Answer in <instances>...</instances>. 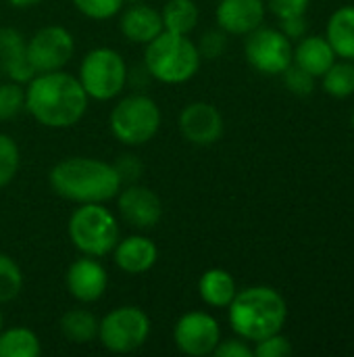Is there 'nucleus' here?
<instances>
[{
	"instance_id": "obj_5",
	"label": "nucleus",
	"mask_w": 354,
	"mask_h": 357,
	"mask_svg": "<svg viewBox=\"0 0 354 357\" xmlns=\"http://www.w3.org/2000/svg\"><path fill=\"white\" fill-rule=\"evenodd\" d=\"M67 234L81 255L100 259L111 255L121 238V228L117 215L106 207V203H83L71 213Z\"/></svg>"
},
{
	"instance_id": "obj_29",
	"label": "nucleus",
	"mask_w": 354,
	"mask_h": 357,
	"mask_svg": "<svg viewBox=\"0 0 354 357\" xmlns=\"http://www.w3.org/2000/svg\"><path fill=\"white\" fill-rule=\"evenodd\" d=\"M73 6L92 21H106L121 13L123 0H71Z\"/></svg>"
},
{
	"instance_id": "obj_4",
	"label": "nucleus",
	"mask_w": 354,
	"mask_h": 357,
	"mask_svg": "<svg viewBox=\"0 0 354 357\" xmlns=\"http://www.w3.org/2000/svg\"><path fill=\"white\" fill-rule=\"evenodd\" d=\"M202 65L196 42L190 36L161 31L144 46L146 73L167 86H179L190 82Z\"/></svg>"
},
{
	"instance_id": "obj_35",
	"label": "nucleus",
	"mask_w": 354,
	"mask_h": 357,
	"mask_svg": "<svg viewBox=\"0 0 354 357\" xmlns=\"http://www.w3.org/2000/svg\"><path fill=\"white\" fill-rule=\"evenodd\" d=\"M213 356L217 357H252V347L248 345V341H244L242 337L236 339H221L219 345L215 347Z\"/></svg>"
},
{
	"instance_id": "obj_14",
	"label": "nucleus",
	"mask_w": 354,
	"mask_h": 357,
	"mask_svg": "<svg viewBox=\"0 0 354 357\" xmlns=\"http://www.w3.org/2000/svg\"><path fill=\"white\" fill-rule=\"evenodd\" d=\"M65 287L75 301L83 305L96 303L104 297L106 287H108L106 268L100 264L98 257L81 255L67 268Z\"/></svg>"
},
{
	"instance_id": "obj_24",
	"label": "nucleus",
	"mask_w": 354,
	"mask_h": 357,
	"mask_svg": "<svg viewBox=\"0 0 354 357\" xmlns=\"http://www.w3.org/2000/svg\"><path fill=\"white\" fill-rule=\"evenodd\" d=\"M42 341L27 326H13L0 331V357H40Z\"/></svg>"
},
{
	"instance_id": "obj_25",
	"label": "nucleus",
	"mask_w": 354,
	"mask_h": 357,
	"mask_svg": "<svg viewBox=\"0 0 354 357\" xmlns=\"http://www.w3.org/2000/svg\"><path fill=\"white\" fill-rule=\"evenodd\" d=\"M323 77V90L334 98H348L354 94V61H340L321 75Z\"/></svg>"
},
{
	"instance_id": "obj_26",
	"label": "nucleus",
	"mask_w": 354,
	"mask_h": 357,
	"mask_svg": "<svg viewBox=\"0 0 354 357\" xmlns=\"http://www.w3.org/2000/svg\"><path fill=\"white\" fill-rule=\"evenodd\" d=\"M21 291H23V272L19 264L10 255L0 253V305L17 299Z\"/></svg>"
},
{
	"instance_id": "obj_28",
	"label": "nucleus",
	"mask_w": 354,
	"mask_h": 357,
	"mask_svg": "<svg viewBox=\"0 0 354 357\" xmlns=\"http://www.w3.org/2000/svg\"><path fill=\"white\" fill-rule=\"evenodd\" d=\"M25 111V86L17 82H0V121L15 119Z\"/></svg>"
},
{
	"instance_id": "obj_12",
	"label": "nucleus",
	"mask_w": 354,
	"mask_h": 357,
	"mask_svg": "<svg viewBox=\"0 0 354 357\" xmlns=\"http://www.w3.org/2000/svg\"><path fill=\"white\" fill-rule=\"evenodd\" d=\"M115 199H117L119 218L136 230H142V232L152 230L163 218L161 197L152 188L142 186L138 182L121 186Z\"/></svg>"
},
{
	"instance_id": "obj_31",
	"label": "nucleus",
	"mask_w": 354,
	"mask_h": 357,
	"mask_svg": "<svg viewBox=\"0 0 354 357\" xmlns=\"http://www.w3.org/2000/svg\"><path fill=\"white\" fill-rule=\"evenodd\" d=\"M292 351H294L292 343L282 333L269 335V337L257 341L255 347H252V354L257 357H286L290 356Z\"/></svg>"
},
{
	"instance_id": "obj_16",
	"label": "nucleus",
	"mask_w": 354,
	"mask_h": 357,
	"mask_svg": "<svg viewBox=\"0 0 354 357\" xmlns=\"http://www.w3.org/2000/svg\"><path fill=\"white\" fill-rule=\"evenodd\" d=\"M115 266L129 276L146 274L159 261V247L146 234H131L119 238L115 249L111 251Z\"/></svg>"
},
{
	"instance_id": "obj_22",
	"label": "nucleus",
	"mask_w": 354,
	"mask_h": 357,
	"mask_svg": "<svg viewBox=\"0 0 354 357\" xmlns=\"http://www.w3.org/2000/svg\"><path fill=\"white\" fill-rule=\"evenodd\" d=\"M325 38L336 56L354 61V6H342L332 15Z\"/></svg>"
},
{
	"instance_id": "obj_3",
	"label": "nucleus",
	"mask_w": 354,
	"mask_h": 357,
	"mask_svg": "<svg viewBox=\"0 0 354 357\" xmlns=\"http://www.w3.org/2000/svg\"><path fill=\"white\" fill-rule=\"evenodd\" d=\"M227 320L238 337L257 343L269 335L282 333L288 320V305L280 291L257 284L236 293L227 305Z\"/></svg>"
},
{
	"instance_id": "obj_27",
	"label": "nucleus",
	"mask_w": 354,
	"mask_h": 357,
	"mask_svg": "<svg viewBox=\"0 0 354 357\" xmlns=\"http://www.w3.org/2000/svg\"><path fill=\"white\" fill-rule=\"evenodd\" d=\"M21 169V151L13 136L0 132V188L8 186Z\"/></svg>"
},
{
	"instance_id": "obj_21",
	"label": "nucleus",
	"mask_w": 354,
	"mask_h": 357,
	"mask_svg": "<svg viewBox=\"0 0 354 357\" xmlns=\"http://www.w3.org/2000/svg\"><path fill=\"white\" fill-rule=\"evenodd\" d=\"M58 331L69 343L88 345L98 339V318L86 307H73L61 316Z\"/></svg>"
},
{
	"instance_id": "obj_2",
	"label": "nucleus",
	"mask_w": 354,
	"mask_h": 357,
	"mask_svg": "<svg viewBox=\"0 0 354 357\" xmlns=\"http://www.w3.org/2000/svg\"><path fill=\"white\" fill-rule=\"evenodd\" d=\"M48 184L56 197L77 205L108 203L123 186L113 163L81 155L54 163L48 172Z\"/></svg>"
},
{
	"instance_id": "obj_9",
	"label": "nucleus",
	"mask_w": 354,
	"mask_h": 357,
	"mask_svg": "<svg viewBox=\"0 0 354 357\" xmlns=\"http://www.w3.org/2000/svg\"><path fill=\"white\" fill-rule=\"evenodd\" d=\"M244 56L252 69L263 75H282L294 56L292 40L273 27H257L255 31L246 33L244 42Z\"/></svg>"
},
{
	"instance_id": "obj_18",
	"label": "nucleus",
	"mask_w": 354,
	"mask_h": 357,
	"mask_svg": "<svg viewBox=\"0 0 354 357\" xmlns=\"http://www.w3.org/2000/svg\"><path fill=\"white\" fill-rule=\"evenodd\" d=\"M119 31L127 42L146 46L163 31L161 10L152 8L150 4H144L142 0L131 2L127 8H121Z\"/></svg>"
},
{
	"instance_id": "obj_34",
	"label": "nucleus",
	"mask_w": 354,
	"mask_h": 357,
	"mask_svg": "<svg viewBox=\"0 0 354 357\" xmlns=\"http://www.w3.org/2000/svg\"><path fill=\"white\" fill-rule=\"evenodd\" d=\"M115 169L119 172V178L123 184H131V182H138L142 172H144V165L138 157L134 155H121L117 159V163H113Z\"/></svg>"
},
{
	"instance_id": "obj_1",
	"label": "nucleus",
	"mask_w": 354,
	"mask_h": 357,
	"mask_svg": "<svg viewBox=\"0 0 354 357\" xmlns=\"http://www.w3.org/2000/svg\"><path fill=\"white\" fill-rule=\"evenodd\" d=\"M90 98L77 75L65 69L35 73L25 84V111L44 128L67 130L88 113Z\"/></svg>"
},
{
	"instance_id": "obj_11",
	"label": "nucleus",
	"mask_w": 354,
	"mask_h": 357,
	"mask_svg": "<svg viewBox=\"0 0 354 357\" xmlns=\"http://www.w3.org/2000/svg\"><path fill=\"white\" fill-rule=\"evenodd\" d=\"M221 341V326L209 312H186L173 326V343L179 354L188 357L213 356Z\"/></svg>"
},
{
	"instance_id": "obj_32",
	"label": "nucleus",
	"mask_w": 354,
	"mask_h": 357,
	"mask_svg": "<svg viewBox=\"0 0 354 357\" xmlns=\"http://www.w3.org/2000/svg\"><path fill=\"white\" fill-rule=\"evenodd\" d=\"M202 59H219L227 48V33L223 29H209L196 42Z\"/></svg>"
},
{
	"instance_id": "obj_19",
	"label": "nucleus",
	"mask_w": 354,
	"mask_h": 357,
	"mask_svg": "<svg viewBox=\"0 0 354 357\" xmlns=\"http://www.w3.org/2000/svg\"><path fill=\"white\" fill-rule=\"evenodd\" d=\"M336 61V52L328 38L323 36H305L294 48L292 63L309 71L313 77H321Z\"/></svg>"
},
{
	"instance_id": "obj_33",
	"label": "nucleus",
	"mask_w": 354,
	"mask_h": 357,
	"mask_svg": "<svg viewBox=\"0 0 354 357\" xmlns=\"http://www.w3.org/2000/svg\"><path fill=\"white\" fill-rule=\"evenodd\" d=\"M265 4L269 6V10H271L275 17L288 19V17L307 15L311 0H267Z\"/></svg>"
},
{
	"instance_id": "obj_39",
	"label": "nucleus",
	"mask_w": 354,
	"mask_h": 357,
	"mask_svg": "<svg viewBox=\"0 0 354 357\" xmlns=\"http://www.w3.org/2000/svg\"><path fill=\"white\" fill-rule=\"evenodd\" d=\"M123 2H127V4H131V2H140V0H123Z\"/></svg>"
},
{
	"instance_id": "obj_36",
	"label": "nucleus",
	"mask_w": 354,
	"mask_h": 357,
	"mask_svg": "<svg viewBox=\"0 0 354 357\" xmlns=\"http://www.w3.org/2000/svg\"><path fill=\"white\" fill-rule=\"evenodd\" d=\"M282 31H284L290 40H300V38H305V36H307V19H305V15L282 19Z\"/></svg>"
},
{
	"instance_id": "obj_30",
	"label": "nucleus",
	"mask_w": 354,
	"mask_h": 357,
	"mask_svg": "<svg viewBox=\"0 0 354 357\" xmlns=\"http://www.w3.org/2000/svg\"><path fill=\"white\" fill-rule=\"evenodd\" d=\"M282 75H284L286 88L292 94H296V96H309V94H313V90H315V77L309 71H305V69H300L298 65L292 63Z\"/></svg>"
},
{
	"instance_id": "obj_38",
	"label": "nucleus",
	"mask_w": 354,
	"mask_h": 357,
	"mask_svg": "<svg viewBox=\"0 0 354 357\" xmlns=\"http://www.w3.org/2000/svg\"><path fill=\"white\" fill-rule=\"evenodd\" d=\"M4 328V318H2V310H0V331Z\"/></svg>"
},
{
	"instance_id": "obj_23",
	"label": "nucleus",
	"mask_w": 354,
	"mask_h": 357,
	"mask_svg": "<svg viewBox=\"0 0 354 357\" xmlns=\"http://www.w3.org/2000/svg\"><path fill=\"white\" fill-rule=\"evenodd\" d=\"M161 19L165 31L190 36L200 21V8L194 0H167L161 8Z\"/></svg>"
},
{
	"instance_id": "obj_20",
	"label": "nucleus",
	"mask_w": 354,
	"mask_h": 357,
	"mask_svg": "<svg viewBox=\"0 0 354 357\" xmlns=\"http://www.w3.org/2000/svg\"><path fill=\"white\" fill-rule=\"evenodd\" d=\"M236 293H238V284L234 276L223 268H211L198 280V295L209 307L227 310Z\"/></svg>"
},
{
	"instance_id": "obj_17",
	"label": "nucleus",
	"mask_w": 354,
	"mask_h": 357,
	"mask_svg": "<svg viewBox=\"0 0 354 357\" xmlns=\"http://www.w3.org/2000/svg\"><path fill=\"white\" fill-rule=\"evenodd\" d=\"M0 71L23 86L35 75L27 59V38L15 27H0Z\"/></svg>"
},
{
	"instance_id": "obj_37",
	"label": "nucleus",
	"mask_w": 354,
	"mask_h": 357,
	"mask_svg": "<svg viewBox=\"0 0 354 357\" xmlns=\"http://www.w3.org/2000/svg\"><path fill=\"white\" fill-rule=\"evenodd\" d=\"M13 8H31L35 4H40L42 0H6Z\"/></svg>"
},
{
	"instance_id": "obj_8",
	"label": "nucleus",
	"mask_w": 354,
	"mask_h": 357,
	"mask_svg": "<svg viewBox=\"0 0 354 357\" xmlns=\"http://www.w3.org/2000/svg\"><path fill=\"white\" fill-rule=\"evenodd\" d=\"M152 324L148 314L136 305H121L98 320V341L111 354H134L146 345Z\"/></svg>"
},
{
	"instance_id": "obj_7",
	"label": "nucleus",
	"mask_w": 354,
	"mask_h": 357,
	"mask_svg": "<svg viewBox=\"0 0 354 357\" xmlns=\"http://www.w3.org/2000/svg\"><path fill=\"white\" fill-rule=\"evenodd\" d=\"M77 79L88 98L106 102L123 94L129 82V69L119 50L111 46H98L83 54Z\"/></svg>"
},
{
	"instance_id": "obj_6",
	"label": "nucleus",
	"mask_w": 354,
	"mask_h": 357,
	"mask_svg": "<svg viewBox=\"0 0 354 357\" xmlns=\"http://www.w3.org/2000/svg\"><path fill=\"white\" fill-rule=\"evenodd\" d=\"M163 113L159 102L144 94L134 92L121 96L108 115V130L115 140L125 146H144L161 130Z\"/></svg>"
},
{
	"instance_id": "obj_40",
	"label": "nucleus",
	"mask_w": 354,
	"mask_h": 357,
	"mask_svg": "<svg viewBox=\"0 0 354 357\" xmlns=\"http://www.w3.org/2000/svg\"><path fill=\"white\" fill-rule=\"evenodd\" d=\"M353 130H354V113H353Z\"/></svg>"
},
{
	"instance_id": "obj_13",
	"label": "nucleus",
	"mask_w": 354,
	"mask_h": 357,
	"mask_svg": "<svg viewBox=\"0 0 354 357\" xmlns=\"http://www.w3.org/2000/svg\"><path fill=\"white\" fill-rule=\"evenodd\" d=\"M179 134L194 146H211L223 136V115L213 102L194 100L179 111L177 117Z\"/></svg>"
},
{
	"instance_id": "obj_10",
	"label": "nucleus",
	"mask_w": 354,
	"mask_h": 357,
	"mask_svg": "<svg viewBox=\"0 0 354 357\" xmlns=\"http://www.w3.org/2000/svg\"><path fill=\"white\" fill-rule=\"evenodd\" d=\"M73 54L75 38L67 27L58 23L44 25L31 38H27V59L35 73L65 69Z\"/></svg>"
},
{
	"instance_id": "obj_15",
	"label": "nucleus",
	"mask_w": 354,
	"mask_h": 357,
	"mask_svg": "<svg viewBox=\"0 0 354 357\" xmlns=\"http://www.w3.org/2000/svg\"><path fill=\"white\" fill-rule=\"evenodd\" d=\"M267 4L263 0H219L215 8L217 27L232 36H246L263 25Z\"/></svg>"
}]
</instances>
